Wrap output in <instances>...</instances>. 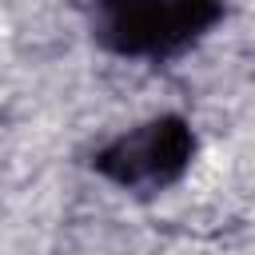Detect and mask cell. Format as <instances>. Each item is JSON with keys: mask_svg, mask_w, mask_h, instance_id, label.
<instances>
[{"mask_svg": "<svg viewBox=\"0 0 255 255\" xmlns=\"http://www.w3.org/2000/svg\"><path fill=\"white\" fill-rule=\"evenodd\" d=\"M219 16V0H104L100 40L120 56H171Z\"/></svg>", "mask_w": 255, "mask_h": 255, "instance_id": "6da1fadb", "label": "cell"}, {"mask_svg": "<svg viewBox=\"0 0 255 255\" xmlns=\"http://www.w3.org/2000/svg\"><path fill=\"white\" fill-rule=\"evenodd\" d=\"M191 155H195V135H191L187 120L155 116V120L116 135L96 155V171L120 187L155 191V187L175 183L187 171Z\"/></svg>", "mask_w": 255, "mask_h": 255, "instance_id": "7a4b0ae2", "label": "cell"}]
</instances>
